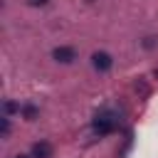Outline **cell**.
Returning a JSON list of instances; mask_svg holds the SVG:
<instances>
[{"label":"cell","mask_w":158,"mask_h":158,"mask_svg":"<svg viewBox=\"0 0 158 158\" xmlns=\"http://www.w3.org/2000/svg\"><path fill=\"white\" fill-rule=\"evenodd\" d=\"M91 128H94L99 136H106V133H111V131L116 128V118H114V116H109V114H99V116L94 118Z\"/></svg>","instance_id":"6da1fadb"},{"label":"cell","mask_w":158,"mask_h":158,"mask_svg":"<svg viewBox=\"0 0 158 158\" xmlns=\"http://www.w3.org/2000/svg\"><path fill=\"white\" fill-rule=\"evenodd\" d=\"M91 64H94L96 72H109V69L114 67V59H111L109 52H94V54H91Z\"/></svg>","instance_id":"7a4b0ae2"},{"label":"cell","mask_w":158,"mask_h":158,"mask_svg":"<svg viewBox=\"0 0 158 158\" xmlns=\"http://www.w3.org/2000/svg\"><path fill=\"white\" fill-rule=\"evenodd\" d=\"M52 57H54L57 62H62V64H69V62L77 59V49H74V47H57V49L52 52Z\"/></svg>","instance_id":"3957f363"},{"label":"cell","mask_w":158,"mask_h":158,"mask_svg":"<svg viewBox=\"0 0 158 158\" xmlns=\"http://www.w3.org/2000/svg\"><path fill=\"white\" fill-rule=\"evenodd\" d=\"M32 158H52V146L47 141H37L32 146Z\"/></svg>","instance_id":"277c9868"},{"label":"cell","mask_w":158,"mask_h":158,"mask_svg":"<svg viewBox=\"0 0 158 158\" xmlns=\"http://www.w3.org/2000/svg\"><path fill=\"white\" fill-rule=\"evenodd\" d=\"M20 111H22V116H25V118H27V121H32V118H35V116H37V109H35V106H32V104H25V106H22V109H20Z\"/></svg>","instance_id":"5b68a950"},{"label":"cell","mask_w":158,"mask_h":158,"mask_svg":"<svg viewBox=\"0 0 158 158\" xmlns=\"http://www.w3.org/2000/svg\"><path fill=\"white\" fill-rule=\"evenodd\" d=\"M22 106H17L15 101H5V114H15V111H20Z\"/></svg>","instance_id":"8992f818"},{"label":"cell","mask_w":158,"mask_h":158,"mask_svg":"<svg viewBox=\"0 0 158 158\" xmlns=\"http://www.w3.org/2000/svg\"><path fill=\"white\" fill-rule=\"evenodd\" d=\"M7 133H10V118L5 116L2 118V136H7Z\"/></svg>","instance_id":"52a82bcc"},{"label":"cell","mask_w":158,"mask_h":158,"mask_svg":"<svg viewBox=\"0 0 158 158\" xmlns=\"http://www.w3.org/2000/svg\"><path fill=\"white\" fill-rule=\"evenodd\" d=\"M49 0H27V5H32V7H42V5H47Z\"/></svg>","instance_id":"ba28073f"},{"label":"cell","mask_w":158,"mask_h":158,"mask_svg":"<svg viewBox=\"0 0 158 158\" xmlns=\"http://www.w3.org/2000/svg\"><path fill=\"white\" fill-rule=\"evenodd\" d=\"M143 47H146V49H151V47H156V37H146V42H143Z\"/></svg>","instance_id":"9c48e42d"},{"label":"cell","mask_w":158,"mask_h":158,"mask_svg":"<svg viewBox=\"0 0 158 158\" xmlns=\"http://www.w3.org/2000/svg\"><path fill=\"white\" fill-rule=\"evenodd\" d=\"M15 158H32V156H25V153H20V156H15Z\"/></svg>","instance_id":"30bf717a"}]
</instances>
